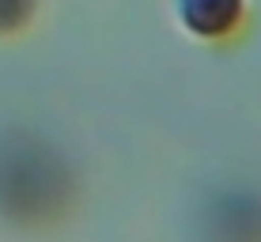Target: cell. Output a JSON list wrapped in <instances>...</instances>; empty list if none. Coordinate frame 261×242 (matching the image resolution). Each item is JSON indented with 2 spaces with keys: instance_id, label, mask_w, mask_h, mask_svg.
<instances>
[{
  "instance_id": "7a4b0ae2",
  "label": "cell",
  "mask_w": 261,
  "mask_h": 242,
  "mask_svg": "<svg viewBox=\"0 0 261 242\" xmlns=\"http://www.w3.org/2000/svg\"><path fill=\"white\" fill-rule=\"evenodd\" d=\"M31 0H0V26H15L27 15Z\"/></svg>"
},
{
  "instance_id": "6da1fadb",
  "label": "cell",
  "mask_w": 261,
  "mask_h": 242,
  "mask_svg": "<svg viewBox=\"0 0 261 242\" xmlns=\"http://www.w3.org/2000/svg\"><path fill=\"white\" fill-rule=\"evenodd\" d=\"M242 0H182V19L197 34H220L239 19Z\"/></svg>"
}]
</instances>
